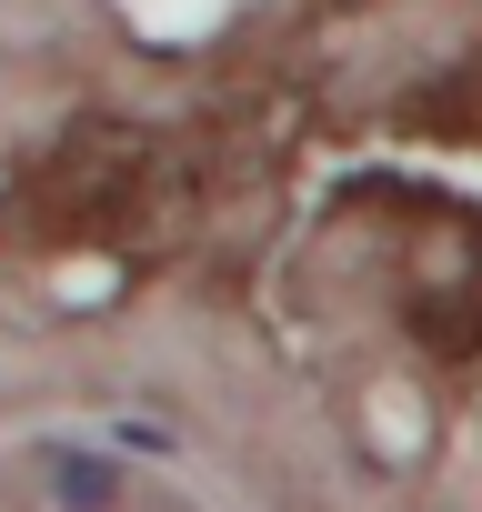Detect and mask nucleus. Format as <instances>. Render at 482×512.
Listing matches in <instances>:
<instances>
[{"label": "nucleus", "mask_w": 482, "mask_h": 512, "mask_svg": "<svg viewBox=\"0 0 482 512\" xmlns=\"http://www.w3.org/2000/svg\"><path fill=\"white\" fill-rule=\"evenodd\" d=\"M121 492H131V472L111 452H61L51 462V502L61 512H121Z\"/></svg>", "instance_id": "nucleus-1"}]
</instances>
